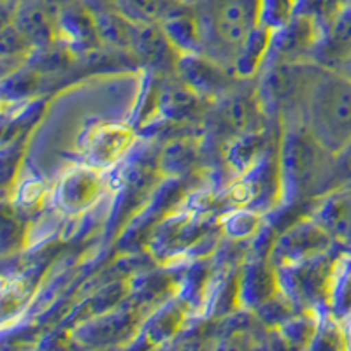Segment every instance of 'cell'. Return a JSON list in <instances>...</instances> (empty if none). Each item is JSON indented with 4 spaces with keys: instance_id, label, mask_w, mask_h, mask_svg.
Returning <instances> with one entry per match:
<instances>
[{
    "instance_id": "1",
    "label": "cell",
    "mask_w": 351,
    "mask_h": 351,
    "mask_svg": "<svg viewBox=\"0 0 351 351\" xmlns=\"http://www.w3.org/2000/svg\"><path fill=\"white\" fill-rule=\"evenodd\" d=\"M200 4V44L209 46L213 60L225 64L250 58L260 37L265 0H202Z\"/></svg>"
},
{
    "instance_id": "2",
    "label": "cell",
    "mask_w": 351,
    "mask_h": 351,
    "mask_svg": "<svg viewBox=\"0 0 351 351\" xmlns=\"http://www.w3.org/2000/svg\"><path fill=\"white\" fill-rule=\"evenodd\" d=\"M304 127L334 156L351 143V76L335 69H318L302 99Z\"/></svg>"
},
{
    "instance_id": "3",
    "label": "cell",
    "mask_w": 351,
    "mask_h": 351,
    "mask_svg": "<svg viewBox=\"0 0 351 351\" xmlns=\"http://www.w3.org/2000/svg\"><path fill=\"white\" fill-rule=\"evenodd\" d=\"M330 234L319 223H299L287 230L276 241L272 250V260L283 267H291L304 262H311L315 256L327 252L330 244Z\"/></svg>"
},
{
    "instance_id": "4",
    "label": "cell",
    "mask_w": 351,
    "mask_h": 351,
    "mask_svg": "<svg viewBox=\"0 0 351 351\" xmlns=\"http://www.w3.org/2000/svg\"><path fill=\"white\" fill-rule=\"evenodd\" d=\"M219 128L239 137L255 136L262 125V109L256 95L250 92H236L225 97L218 112Z\"/></svg>"
},
{
    "instance_id": "5",
    "label": "cell",
    "mask_w": 351,
    "mask_h": 351,
    "mask_svg": "<svg viewBox=\"0 0 351 351\" xmlns=\"http://www.w3.org/2000/svg\"><path fill=\"white\" fill-rule=\"evenodd\" d=\"M109 8L137 25H165L188 11L184 0H108Z\"/></svg>"
},
{
    "instance_id": "6",
    "label": "cell",
    "mask_w": 351,
    "mask_h": 351,
    "mask_svg": "<svg viewBox=\"0 0 351 351\" xmlns=\"http://www.w3.org/2000/svg\"><path fill=\"white\" fill-rule=\"evenodd\" d=\"M53 14L40 0H20L12 25L30 44L48 43L53 36Z\"/></svg>"
},
{
    "instance_id": "7",
    "label": "cell",
    "mask_w": 351,
    "mask_h": 351,
    "mask_svg": "<svg viewBox=\"0 0 351 351\" xmlns=\"http://www.w3.org/2000/svg\"><path fill=\"white\" fill-rule=\"evenodd\" d=\"M324 53L328 60L339 65L351 60V4L335 14L325 37Z\"/></svg>"
},
{
    "instance_id": "8",
    "label": "cell",
    "mask_w": 351,
    "mask_h": 351,
    "mask_svg": "<svg viewBox=\"0 0 351 351\" xmlns=\"http://www.w3.org/2000/svg\"><path fill=\"white\" fill-rule=\"evenodd\" d=\"M324 183L328 184H351V143L346 148L341 149L330 156L327 172H325Z\"/></svg>"
},
{
    "instance_id": "9",
    "label": "cell",
    "mask_w": 351,
    "mask_h": 351,
    "mask_svg": "<svg viewBox=\"0 0 351 351\" xmlns=\"http://www.w3.org/2000/svg\"><path fill=\"white\" fill-rule=\"evenodd\" d=\"M285 2L287 0H265V5L267 8H285Z\"/></svg>"
},
{
    "instance_id": "10",
    "label": "cell",
    "mask_w": 351,
    "mask_h": 351,
    "mask_svg": "<svg viewBox=\"0 0 351 351\" xmlns=\"http://www.w3.org/2000/svg\"><path fill=\"white\" fill-rule=\"evenodd\" d=\"M343 67H344V72H348V74H350V76H351V60H348L346 64L343 65Z\"/></svg>"
},
{
    "instance_id": "11",
    "label": "cell",
    "mask_w": 351,
    "mask_h": 351,
    "mask_svg": "<svg viewBox=\"0 0 351 351\" xmlns=\"http://www.w3.org/2000/svg\"><path fill=\"white\" fill-rule=\"evenodd\" d=\"M184 2H188V4H193V2H202V0H184Z\"/></svg>"
}]
</instances>
